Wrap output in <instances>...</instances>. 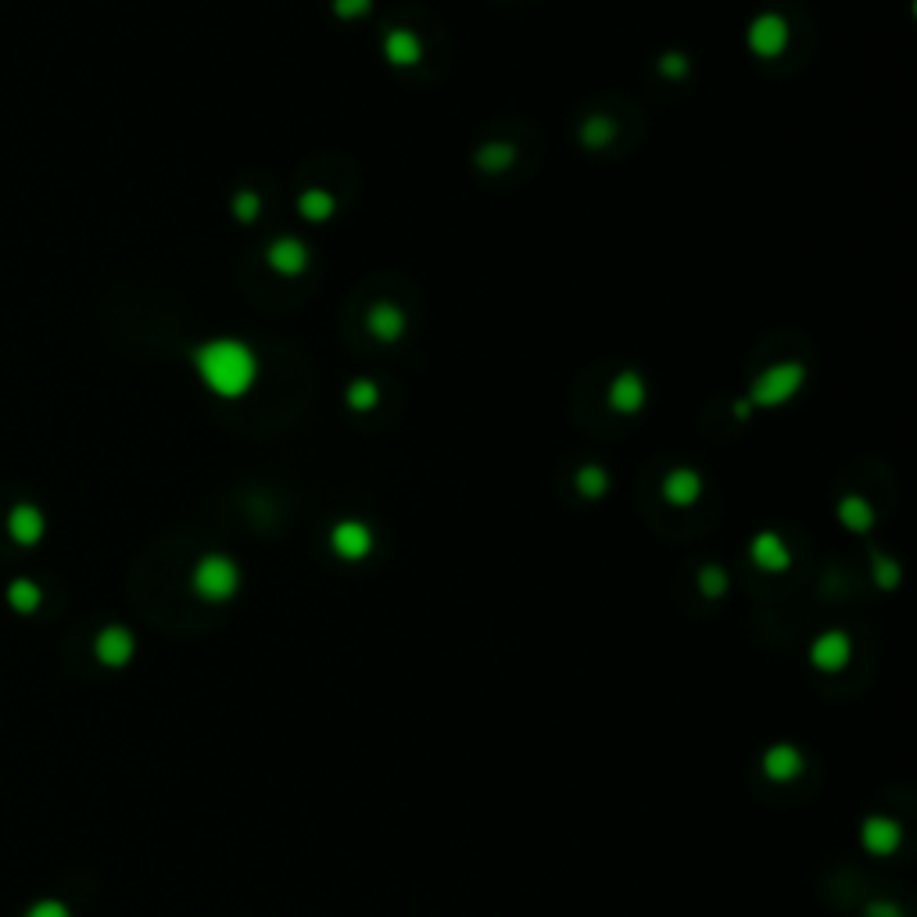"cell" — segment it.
I'll return each mask as SVG.
<instances>
[{
	"mask_svg": "<svg viewBox=\"0 0 917 917\" xmlns=\"http://www.w3.org/2000/svg\"><path fill=\"white\" fill-rule=\"evenodd\" d=\"M201 384L219 398H244L258 380V355L244 341L215 337L194 352Z\"/></svg>",
	"mask_w": 917,
	"mask_h": 917,
	"instance_id": "1",
	"label": "cell"
},
{
	"mask_svg": "<svg viewBox=\"0 0 917 917\" xmlns=\"http://www.w3.org/2000/svg\"><path fill=\"white\" fill-rule=\"evenodd\" d=\"M240 581H244L240 563L226 552H208L190 570V592L208 606H226V602L237 599Z\"/></svg>",
	"mask_w": 917,
	"mask_h": 917,
	"instance_id": "2",
	"label": "cell"
},
{
	"mask_svg": "<svg viewBox=\"0 0 917 917\" xmlns=\"http://www.w3.org/2000/svg\"><path fill=\"white\" fill-rule=\"evenodd\" d=\"M803 384H806V369L799 362H774V366H767L763 373L753 377L746 402L753 409H778V405L792 402L803 391Z\"/></svg>",
	"mask_w": 917,
	"mask_h": 917,
	"instance_id": "3",
	"label": "cell"
},
{
	"mask_svg": "<svg viewBox=\"0 0 917 917\" xmlns=\"http://www.w3.org/2000/svg\"><path fill=\"white\" fill-rule=\"evenodd\" d=\"M806 660L810 667L821 670V674H842V670L853 663V638L842 631V627H828L810 642L806 649Z\"/></svg>",
	"mask_w": 917,
	"mask_h": 917,
	"instance_id": "4",
	"label": "cell"
},
{
	"mask_svg": "<svg viewBox=\"0 0 917 917\" xmlns=\"http://www.w3.org/2000/svg\"><path fill=\"white\" fill-rule=\"evenodd\" d=\"M789 40H792L789 22L781 15H774V11L756 15L746 29V47L756 58H781V54L789 51Z\"/></svg>",
	"mask_w": 917,
	"mask_h": 917,
	"instance_id": "5",
	"label": "cell"
},
{
	"mask_svg": "<svg viewBox=\"0 0 917 917\" xmlns=\"http://www.w3.org/2000/svg\"><path fill=\"white\" fill-rule=\"evenodd\" d=\"M377 534L366 520H337L330 527V552L344 563H362L373 552Z\"/></svg>",
	"mask_w": 917,
	"mask_h": 917,
	"instance_id": "6",
	"label": "cell"
},
{
	"mask_svg": "<svg viewBox=\"0 0 917 917\" xmlns=\"http://www.w3.org/2000/svg\"><path fill=\"white\" fill-rule=\"evenodd\" d=\"M860 849L871 853V857H892L896 849L903 846V824L889 814H871L860 821Z\"/></svg>",
	"mask_w": 917,
	"mask_h": 917,
	"instance_id": "7",
	"label": "cell"
},
{
	"mask_svg": "<svg viewBox=\"0 0 917 917\" xmlns=\"http://www.w3.org/2000/svg\"><path fill=\"white\" fill-rule=\"evenodd\" d=\"M760 771H763V778L774 781V785H792V781L803 778L806 753L799 746H792V742H774V746L763 749Z\"/></svg>",
	"mask_w": 917,
	"mask_h": 917,
	"instance_id": "8",
	"label": "cell"
},
{
	"mask_svg": "<svg viewBox=\"0 0 917 917\" xmlns=\"http://www.w3.org/2000/svg\"><path fill=\"white\" fill-rule=\"evenodd\" d=\"M94 656L101 667L108 670H122L133 663V656H137V638H133V631L122 624H108L97 631L94 638Z\"/></svg>",
	"mask_w": 917,
	"mask_h": 917,
	"instance_id": "9",
	"label": "cell"
},
{
	"mask_svg": "<svg viewBox=\"0 0 917 917\" xmlns=\"http://www.w3.org/2000/svg\"><path fill=\"white\" fill-rule=\"evenodd\" d=\"M645 398H649V387H645L642 373H635V369L617 373V377L609 380V387H606L609 409L620 412V416H635V412H642Z\"/></svg>",
	"mask_w": 917,
	"mask_h": 917,
	"instance_id": "10",
	"label": "cell"
},
{
	"mask_svg": "<svg viewBox=\"0 0 917 917\" xmlns=\"http://www.w3.org/2000/svg\"><path fill=\"white\" fill-rule=\"evenodd\" d=\"M749 559L763 574H785L792 566V549L778 531H760L749 541Z\"/></svg>",
	"mask_w": 917,
	"mask_h": 917,
	"instance_id": "11",
	"label": "cell"
},
{
	"mask_svg": "<svg viewBox=\"0 0 917 917\" xmlns=\"http://www.w3.org/2000/svg\"><path fill=\"white\" fill-rule=\"evenodd\" d=\"M660 495L667 506L688 509L703 498V477H699V470H692V466H674V470H667V477H663Z\"/></svg>",
	"mask_w": 917,
	"mask_h": 917,
	"instance_id": "12",
	"label": "cell"
},
{
	"mask_svg": "<svg viewBox=\"0 0 917 917\" xmlns=\"http://www.w3.org/2000/svg\"><path fill=\"white\" fill-rule=\"evenodd\" d=\"M266 262L280 276H301L309 269V248L298 237H276L266 251Z\"/></svg>",
	"mask_w": 917,
	"mask_h": 917,
	"instance_id": "13",
	"label": "cell"
},
{
	"mask_svg": "<svg viewBox=\"0 0 917 917\" xmlns=\"http://www.w3.org/2000/svg\"><path fill=\"white\" fill-rule=\"evenodd\" d=\"M405 326H409V319H405V312L398 309L395 301H377L373 309L366 312V330L373 337H377L380 344H395L405 337Z\"/></svg>",
	"mask_w": 917,
	"mask_h": 917,
	"instance_id": "14",
	"label": "cell"
},
{
	"mask_svg": "<svg viewBox=\"0 0 917 917\" xmlns=\"http://www.w3.org/2000/svg\"><path fill=\"white\" fill-rule=\"evenodd\" d=\"M384 58L391 61L395 69H412V65L423 58L420 36L412 33V29H402V26L387 29V36H384Z\"/></svg>",
	"mask_w": 917,
	"mask_h": 917,
	"instance_id": "15",
	"label": "cell"
},
{
	"mask_svg": "<svg viewBox=\"0 0 917 917\" xmlns=\"http://www.w3.org/2000/svg\"><path fill=\"white\" fill-rule=\"evenodd\" d=\"M835 516H839V523L849 534H867L875 527V506L864 495H842L839 506H835Z\"/></svg>",
	"mask_w": 917,
	"mask_h": 917,
	"instance_id": "16",
	"label": "cell"
},
{
	"mask_svg": "<svg viewBox=\"0 0 917 917\" xmlns=\"http://www.w3.org/2000/svg\"><path fill=\"white\" fill-rule=\"evenodd\" d=\"M337 212V198L323 187H309L298 198V215L305 223H330Z\"/></svg>",
	"mask_w": 917,
	"mask_h": 917,
	"instance_id": "17",
	"label": "cell"
},
{
	"mask_svg": "<svg viewBox=\"0 0 917 917\" xmlns=\"http://www.w3.org/2000/svg\"><path fill=\"white\" fill-rule=\"evenodd\" d=\"M613 137H617V122L609 119V115H588V119L581 122V129H577V140H581L584 147H592V151L609 147Z\"/></svg>",
	"mask_w": 917,
	"mask_h": 917,
	"instance_id": "18",
	"label": "cell"
},
{
	"mask_svg": "<svg viewBox=\"0 0 917 917\" xmlns=\"http://www.w3.org/2000/svg\"><path fill=\"white\" fill-rule=\"evenodd\" d=\"M574 488H577V495L581 498H602L609 491V470L606 466H599V463H584V466H577V473H574Z\"/></svg>",
	"mask_w": 917,
	"mask_h": 917,
	"instance_id": "19",
	"label": "cell"
},
{
	"mask_svg": "<svg viewBox=\"0 0 917 917\" xmlns=\"http://www.w3.org/2000/svg\"><path fill=\"white\" fill-rule=\"evenodd\" d=\"M344 405L352 412H369L380 405V384L369 377H355L352 384L344 387Z\"/></svg>",
	"mask_w": 917,
	"mask_h": 917,
	"instance_id": "20",
	"label": "cell"
},
{
	"mask_svg": "<svg viewBox=\"0 0 917 917\" xmlns=\"http://www.w3.org/2000/svg\"><path fill=\"white\" fill-rule=\"evenodd\" d=\"M11 538L22 545H36L43 538V516L33 506H18L11 513Z\"/></svg>",
	"mask_w": 917,
	"mask_h": 917,
	"instance_id": "21",
	"label": "cell"
},
{
	"mask_svg": "<svg viewBox=\"0 0 917 917\" xmlns=\"http://www.w3.org/2000/svg\"><path fill=\"white\" fill-rule=\"evenodd\" d=\"M516 162V147L506 144V140H491V144H484L477 151V169L484 172H506L513 169Z\"/></svg>",
	"mask_w": 917,
	"mask_h": 917,
	"instance_id": "22",
	"label": "cell"
},
{
	"mask_svg": "<svg viewBox=\"0 0 917 917\" xmlns=\"http://www.w3.org/2000/svg\"><path fill=\"white\" fill-rule=\"evenodd\" d=\"M695 584H699V592H703V599H724L728 595V588H731V577H728V570L724 566H717V563H706L699 574H695Z\"/></svg>",
	"mask_w": 917,
	"mask_h": 917,
	"instance_id": "23",
	"label": "cell"
},
{
	"mask_svg": "<svg viewBox=\"0 0 917 917\" xmlns=\"http://www.w3.org/2000/svg\"><path fill=\"white\" fill-rule=\"evenodd\" d=\"M230 212L237 215V223H244V226L255 223L258 215H262V194H258V190H248V187L237 190L233 201H230Z\"/></svg>",
	"mask_w": 917,
	"mask_h": 917,
	"instance_id": "24",
	"label": "cell"
},
{
	"mask_svg": "<svg viewBox=\"0 0 917 917\" xmlns=\"http://www.w3.org/2000/svg\"><path fill=\"white\" fill-rule=\"evenodd\" d=\"M8 599L18 613H33V609L40 606V588H36L33 581H15L8 588Z\"/></svg>",
	"mask_w": 917,
	"mask_h": 917,
	"instance_id": "25",
	"label": "cell"
},
{
	"mask_svg": "<svg viewBox=\"0 0 917 917\" xmlns=\"http://www.w3.org/2000/svg\"><path fill=\"white\" fill-rule=\"evenodd\" d=\"M656 69H660L663 79H685L688 72H692V61H688L685 54L670 51V54H660V61H656Z\"/></svg>",
	"mask_w": 917,
	"mask_h": 917,
	"instance_id": "26",
	"label": "cell"
},
{
	"mask_svg": "<svg viewBox=\"0 0 917 917\" xmlns=\"http://www.w3.org/2000/svg\"><path fill=\"white\" fill-rule=\"evenodd\" d=\"M875 584L882 588V592H892L896 584H900V563L896 559H885L875 552Z\"/></svg>",
	"mask_w": 917,
	"mask_h": 917,
	"instance_id": "27",
	"label": "cell"
},
{
	"mask_svg": "<svg viewBox=\"0 0 917 917\" xmlns=\"http://www.w3.org/2000/svg\"><path fill=\"white\" fill-rule=\"evenodd\" d=\"M373 11V0H334V15L344 22H359Z\"/></svg>",
	"mask_w": 917,
	"mask_h": 917,
	"instance_id": "28",
	"label": "cell"
},
{
	"mask_svg": "<svg viewBox=\"0 0 917 917\" xmlns=\"http://www.w3.org/2000/svg\"><path fill=\"white\" fill-rule=\"evenodd\" d=\"M22 917H72V910H69V903H61V900H54V896H47V900H36Z\"/></svg>",
	"mask_w": 917,
	"mask_h": 917,
	"instance_id": "29",
	"label": "cell"
},
{
	"mask_svg": "<svg viewBox=\"0 0 917 917\" xmlns=\"http://www.w3.org/2000/svg\"><path fill=\"white\" fill-rule=\"evenodd\" d=\"M864 917H907V914H903L900 903H892V900H871V903L864 907Z\"/></svg>",
	"mask_w": 917,
	"mask_h": 917,
	"instance_id": "30",
	"label": "cell"
}]
</instances>
